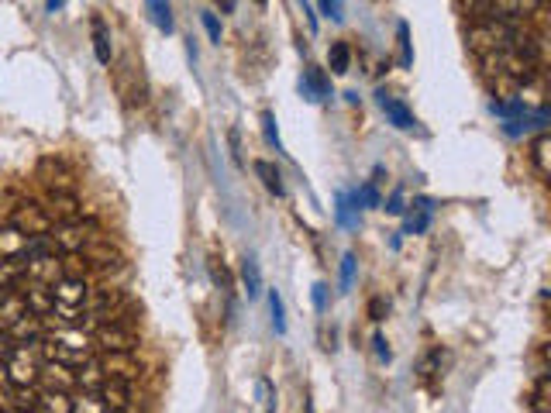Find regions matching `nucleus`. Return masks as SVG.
Listing matches in <instances>:
<instances>
[{
    "mask_svg": "<svg viewBox=\"0 0 551 413\" xmlns=\"http://www.w3.org/2000/svg\"><path fill=\"white\" fill-rule=\"evenodd\" d=\"M38 345H18L7 355L4 369H7V383L18 389H31L38 383V372H42V358H38Z\"/></svg>",
    "mask_w": 551,
    "mask_h": 413,
    "instance_id": "f257e3e1",
    "label": "nucleus"
},
{
    "mask_svg": "<svg viewBox=\"0 0 551 413\" xmlns=\"http://www.w3.org/2000/svg\"><path fill=\"white\" fill-rule=\"evenodd\" d=\"M7 228H14L18 235H25L28 241L31 238H49L52 235V228H56V221H52V214L45 207H38V204H18L14 207V214H11V224Z\"/></svg>",
    "mask_w": 551,
    "mask_h": 413,
    "instance_id": "f03ea898",
    "label": "nucleus"
},
{
    "mask_svg": "<svg viewBox=\"0 0 551 413\" xmlns=\"http://www.w3.org/2000/svg\"><path fill=\"white\" fill-rule=\"evenodd\" d=\"M93 341H97V348H104L107 355H131L138 348V334L131 324L124 321H107L100 324L97 331H93Z\"/></svg>",
    "mask_w": 551,
    "mask_h": 413,
    "instance_id": "7ed1b4c3",
    "label": "nucleus"
},
{
    "mask_svg": "<svg viewBox=\"0 0 551 413\" xmlns=\"http://www.w3.org/2000/svg\"><path fill=\"white\" fill-rule=\"evenodd\" d=\"M90 228H93V224H83V221L56 224V228H52V235H49V241H52V248H56V252H62V255H80L83 248H87L90 241H93Z\"/></svg>",
    "mask_w": 551,
    "mask_h": 413,
    "instance_id": "20e7f679",
    "label": "nucleus"
},
{
    "mask_svg": "<svg viewBox=\"0 0 551 413\" xmlns=\"http://www.w3.org/2000/svg\"><path fill=\"white\" fill-rule=\"evenodd\" d=\"M4 334H7V341H11L14 348L18 345H38V341L45 338V321L42 317H35V314H25V317H18L11 327H4Z\"/></svg>",
    "mask_w": 551,
    "mask_h": 413,
    "instance_id": "39448f33",
    "label": "nucleus"
},
{
    "mask_svg": "<svg viewBox=\"0 0 551 413\" xmlns=\"http://www.w3.org/2000/svg\"><path fill=\"white\" fill-rule=\"evenodd\" d=\"M97 396L107 413H128L131 400H135V396H131V383H124V379H104Z\"/></svg>",
    "mask_w": 551,
    "mask_h": 413,
    "instance_id": "423d86ee",
    "label": "nucleus"
},
{
    "mask_svg": "<svg viewBox=\"0 0 551 413\" xmlns=\"http://www.w3.org/2000/svg\"><path fill=\"white\" fill-rule=\"evenodd\" d=\"M28 238L14 228H0V266H25Z\"/></svg>",
    "mask_w": 551,
    "mask_h": 413,
    "instance_id": "0eeeda50",
    "label": "nucleus"
},
{
    "mask_svg": "<svg viewBox=\"0 0 551 413\" xmlns=\"http://www.w3.org/2000/svg\"><path fill=\"white\" fill-rule=\"evenodd\" d=\"M38 383H45V389L52 393H66V389L76 386V376L69 365H59V362H45L42 358V372H38Z\"/></svg>",
    "mask_w": 551,
    "mask_h": 413,
    "instance_id": "6e6552de",
    "label": "nucleus"
},
{
    "mask_svg": "<svg viewBox=\"0 0 551 413\" xmlns=\"http://www.w3.org/2000/svg\"><path fill=\"white\" fill-rule=\"evenodd\" d=\"M73 376H76V389H80V393L97 396L100 386H104V369H100V358H93V355L83 365H76Z\"/></svg>",
    "mask_w": 551,
    "mask_h": 413,
    "instance_id": "1a4fd4ad",
    "label": "nucleus"
},
{
    "mask_svg": "<svg viewBox=\"0 0 551 413\" xmlns=\"http://www.w3.org/2000/svg\"><path fill=\"white\" fill-rule=\"evenodd\" d=\"M100 369H104V379H124V383H131V379L138 376V365H135V355H107L100 358Z\"/></svg>",
    "mask_w": 551,
    "mask_h": 413,
    "instance_id": "9d476101",
    "label": "nucleus"
},
{
    "mask_svg": "<svg viewBox=\"0 0 551 413\" xmlns=\"http://www.w3.org/2000/svg\"><path fill=\"white\" fill-rule=\"evenodd\" d=\"M52 217H59V224H69V221H80L83 207L80 200H76V193L69 190H52Z\"/></svg>",
    "mask_w": 551,
    "mask_h": 413,
    "instance_id": "9b49d317",
    "label": "nucleus"
},
{
    "mask_svg": "<svg viewBox=\"0 0 551 413\" xmlns=\"http://www.w3.org/2000/svg\"><path fill=\"white\" fill-rule=\"evenodd\" d=\"M379 107H383V111H386V118H390L393 124H397L400 131L417 128V118H414V114H410V107L403 104V100L390 97V93H379Z\"/></svg>",
    "mask_w": 551,
    "mask_h": 413,
    "instance_id": "f8f14e48",
    "label": "nucleus"
},
{
    "mask_svg": "<svg viewBox=\"0 0 551 413\" xmlns=\"http://www.w3.org/2000/svg\"><path fill=\"white\" fill-rule=\"evenodd\" d=\"M83 259H87V266H97V269H107V266H118L121 262V255L114 252L107 241H100V238H93L87 248H83Z\"/></svg>",
    "mask_w": 551,
    "mask_h": 413,
    "instance_id": "ddd939ff",
    "label": "nucleus"
},
{
    "mask_svg": "<svg viewBox=\"0 0 551 413\" xmlns=\"http://www.w3.org/2000/svg\"><path fill=\"white\" fill-rule=\"evenodd\" d=\"M531 159L538 176H551V135H545V131L531 142Z\"/></svg>",
    "mask_w": 551,
    "mask_h": 413,
    "instance_id": "4468645a",
    "label": "nucleus"
},
{
    "mask_svg": "<svg viewBox=\"0 0 551 413\" xmlns=\"http://www.w3.org/2000/svg\"><path fill=\"white\" fill-rule=\"evenodd\" d=\"M69 407H73V400H69L66 393H52V389H45V393H38L35 410L31 413H69Z\"/></svg>",
    "mask_w": 551,
    "mask_h": 413,
    "instance_id": "2eb2a0df",
    "label": "nucleus"
},
{
    "mask_svg": "<svg viewBox=\"0 0 551 413\" xmlns=\"http://www.w3.org/2000/svg\"><path fill=\"white\" fill-rule=\"evenodd\" d=\"M90 28H93V52H97V62L100 66H111V38H107L104 18H93Z\"/></svg>",
    "mask_w": 551,
    "mask_h": 413,
    "instance_id": "dca6fc26",
    "label": "nucleus"
},
{
    "mask_svg": "<svg viewBox=\"0 0 551 413\" xmlns=\"http://www.w3.org/2000/svg\"><path fill=\"white\" fill-rule=\"evenodd\" d=\"M531 413H551V376L541 372L531 389Z\"/></svg>",
    "mask_w": 551,
    "mask_h": 413,
    "instance_id": "f3484780",
    "label": "nucleus"
},
{
    "mask_svg": "<svg viewBox=\"0 0 551 413\" xmlns=\"http://www.w3.org/2000/svg\"><path fill=\"white\" fill-rule=\"evenodd\" d=\"M87 259L83 255H62L59 259V279H80V283H87Z\"/></svg>",
    "mask_w": 551,
    "mask_h": 413,
    "instance_id": "a211bd4d",
    "label": "nucleus"
},
{
    "mask_svg": "<svg viewBox=\"0 0 551 413\" xmlns=\"http://www.w3.org/2000/svg\"><path fill=\"white\" fill-rule=\"evenodd\" d=\"M255 176L266 183L269 193H276V197H283V176H279V169L273 162H255Z\"/></svg>",
    "mask_w": 551,
    "mask_h": 413,
    "instance_id": "6ab92c4d",
    "label": "nucleus"
},
{
    "mask_svg": "<svg viewBox=\"0 0 551 413\" xmlns=\"http://www.w3.org/2000/svg\"><path fill=\"white\" fill-rule=\"evenodd\" d=\"M300 90H304V93L314 90V93H317L314 100H321V97H328V93H331V83H328V76H324L321 69L310 66L307 73H304V83H300Z\"/></svg>",
    "mask_w": 551,
    "mask_h": 413,
    "instance_id": "aec40b11",
    "label": "nucleus"
},
{
    "mask_svg": "<svg viewBox=\"0 0 551 413\" xmlns=\"http://www.w3.org/2000/svg\"><path fill=\"white\" fill-rule=\"evenodd\" d=\"M242 283H245L248 296H259L262 293V272H259V262H255V259L242 262Z\"/></svg>",
    "mask_w": 551,
    "mask_h": 413,
    "instance_id": "412c9836",
    "label": "nucleus"
},
{
    "mask_svg": "<svg viewBox=\"0 0 551 413\" xmlns=\"http://www.w3.org/2000/svg\"><path fill=\"white\" fill-rule=\"evenodd\" d=\"M328 62H331V73H348V66H352V49H348L345 42H335L328 52Z\"/></svg>",
    "mask_w": 551,
    "mask_h": 413,
    "instance_id": "4be33fe9",
    "label": "nucleus"
},
{
    "mask_svg": "<svg viewBox=\"0 0 551 413\" xmlns=\"http://www.w3.org/2000/svg\"><path fill=\"white\" fill-rule=\"evenodd\" d=\"M417 207H421V214H410L407 217V224H403V235H421V231L424 228H428V221H431V200H421V204H417Z\"/></svg>",
    "mask_w": 551,
    "mask_h": 413,
    "instance_id": "5701e85b",
    "label": "nucleus"
},
{
    "mask_svg": "<svg viewBox=\"0 0 551 413\" xmlns=\"http://www.w3.org/2000/svg\"><path fill=\"white\" fill-rule=\"evenodd\" d=\"M69 413H107V410H104V403H100V396H93V393H76Z\"/></svg>",
    "mask_w": 551,
    "mask_h": 413,
    "instance_id": "b1692460",
    "label": "nucleus"
},
{
    "mask_svg": "<svg viewBox=\"0 0 551 413\" xmlns=\"http://www.w3.org/2000/svg\"><path fill=\"white\" fill-rule=\"evenodd\" d=\"M355 210H359V204H355L352 197H338V221L345 224V228H352V224H359V217H355Z\"/></svg>",
    "mask_w": 551,
    "mask_h": 413,
    "instance_id": "393cba45",
    "label": "nucleus"
},
{
    "mask_svg": "<svg viewBox=\"0 0 551 413\" xmlns=\"http://www.w3.org/2000/svg\"><path fill=\"white\" fill-rule=\"evenodd\" d=\"M269 310H273V327H276V334H283V331H286V317H283V300H279L276 290L269 293Z\"/></svg>",
    "mask_w": 551,
    "mask_h": 413,
    "instance_id": "a878e982",
    "label": "nucleus"
},
{
    "mask_svg": "<svg viewBox=\"0 0 551 413\" xmlns=\"http://www.w3.org/2000/svg\"><path fill=\"white\" fill-rule=\"evenodd\" d=\"M352 200H355V204H359V207H379V190H376V186H372V183H366L359 193H355Z\"/></svg>",
    "mask_w": 551,
    "mask_h": 413,
    "instance_id": "bb28decb",
    "label": "nucleus"
},
{
    "mask_svg": "<svg viewBox=\"0 0 551 413\" xmlns=\"http://www.w3.org/2000/svg\"><path fill=\"white\" fill-rule=\"evenodd\" d=\"M149 11L155 14V21H159V28H166V31H173V18H169V4H149Z\"/></svg>",
    "mask_w": 551,
    "mask_h": 413,
    "instance_id": "cd10ccee",
    "label": "nucleus"
},
{
    "mask_svg": "<svg viewBox=\"0 0 551 413\" xmlns=\"http://www.w3.org/2000/svg\"><path fill=\"white\" fill-rule=\"evenodd\" d=\"M262 124H266V138H269V145H276V152H283V142H279V131H276V118L273 114H262Z\"/></svg>",
    "mask_w": 551,
    "mask_h": 413,
    "instance_id": "c85d7f7f",
    "label": "nucleus"
},
{
    "mask_svg": "<svg viewBox=\"0 0 551 413\" xmlns=\"http://www.w3.org/2000/svg\"><path fill=\"white\" fill-rule=\"evenodd\" d=\"M259 396H262V403H266V413H273L276 396H273V383H269V379H259Z\"/></svg>",
    "mask_w": 551,
    "mask_h": 413,
    "instance_id": "c756f323",
    "label": "nucleus"
},
{
    "mask_svg": "<svg viewBox=\"0 0 551 413\" xmlns=\"http://www.w3.org/2000/svg\"><path fill=\"white\" fill-rule=\"evenodd\" d=\"M397 31H400V62L403 66H410V62H414L410 59V31H407V25H400Z\"/></svg>",
    "mask_w": 551,
    "mask_h": 413,
    "instance_id": "7c9ffc66",
    "label": "nucleus"
},
{
    "mask_svg": "<svg viewBox=\"0 0 551 413\" xmlns=\"http://www.w3.org/2000/svg\"><path fill=\"white\" fill-rule=\"evenodd\" d=\"M352 276H355V255H345V259H341V286H352Z\"/></svg>",
    "mask_w": 551,
    "mask_h": 413,
    "instance_id": "2f4dec72",
    "label": "nucleus"
},
{
    "mask_svg": "<svg viewBox=\"0 0 551 413\" xmlns=\"http://www.w3.org/2000/svg\"><path fill=\"white\" fill-rule=\"evenodd\" d=\"M204 28H207V35H211V42H221V25H217V18L211 11L204 14Z\"/></svg>",
    "mask_w": 551,
    "mask_h": 413,
    "instance_id": "473e14b6",
    "label": "nucleus"
},
{
    "mask_svg": "<svg viewBox=\"0 0 551 413\" xmlns=\"http://www.w3.org/2000/svg\"><path fill=\"white\" fill-rule=\"evenodd\" d=\"M324 300H328V286L317 283V286H314V307H317V310H324Z\"/></svg>",
    "mask_w": 551,
    "mask_h": 413,
    "instance_id": "72a5a7b5",
    "label": "nucleus"
},
{
    "mask_svg": "<svg viewBox=\"0 0 551 413\" xmlns=\"http://www.w3.org/2000/svg\"><path fill=\"white\" fill-rule=\"evenodd\" d=\"M386 210H390V214H403V190L393 193L390 204H386Z\"/></svg>",
    "mask_w": 551,
    "mask_h": 413,
    "instance_id": "f704fd0d",
    "label": "nucleus"
},
{
    "mask_svg": "<svg viewBox=\"0 0 551 413\" xmlns=\"http://www.w3.org/2000/svg\"><path fill=\"white\" fill-rule=\"evenodd\" d=\"M369 314H372V321H383L386 303H383V300H372V303H369Z\"/></svg>",
    "mask_w": 551,
    "mask_h": 413,
    "instance_id": "c9c22d12",
    "label": "nucleus"
},
{
    "mask_svg": "<svg viewBox=\"0 0 551 413\" xmlns=\"http://www.w3.org/2000/svg\"><path fill=\"white\" fill-rule=\"evenodd\" d=\"M214 279H217V286H221L224 293H231V276L224 269H214Z\"/></svg>",
    "mask_w": 551,
    "mask_h": 413,
    "instance_id": "e433bc0d",
    "label": "nucleus"
},
{
    "mask_svg": "<svg viewBox=\"0 0 551 413\" xmlns=\"http://www.w3.org/2000/svg\"><path fill=\"white\" fill-rule=\"evenodd\" d=\"M11 352H14V345L7 341V334L0 331V362H7V355H11Z\"/></svg>",
    "mask_w": 551,
    "mask_h": 413,
    "instance_id": "4c0bfd02",
    "label": "nucleus"
},
{
    "mask_svg": "<svg viewBox=\"0 0 551 413\" xmlns=\"http://www.w3.org/2000/svg\"><path fill=\"white\" fill-rule=\"evenodd\" d=\"M321 11H324V14H328V18H335V21H341V4H331V0H328V4H321Z\"/></svg>",
    "mask_w": 551,
    "mask_h": 413,
    "instance_id": "58836bf2",
    "label": "nucleus"
},
{
    "mask_svg": "<svg viewBox=\"0 0 551 413\" xmlns=\"http://www.w3.org/2000/svg\"><path fill=\"white\" fill-rule=\"evenodd\" d=\"M372 345H376V352H379V358H383V362H390V348H386V341H383V338H376V341H372Z\"/></svg>",
    "mask_w": 551,
    "mask_h": 413,
    "instance_id": "ea45409f",
    "label": "nucleus"
},
{
    "mask_svg": "<svg viewBox=\"0 0 551 413\" xmlns=\"http://www.w3.org/2000/svg\"><path fill=\"white\" fill-rule=\"evenodd\" d=\"M25 413H28V410H25Z\"/></svg>",
    "mask_w": 551,
    "mask_h": 413,
    "instance_id": "a19ab883",
    "label": "nucleus"
}]
</instances>
